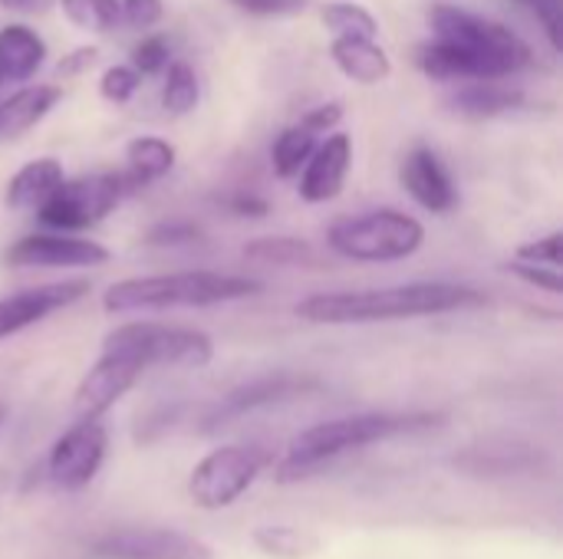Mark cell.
I'll list each match as a JSON object with an SVG mask.
<instances>
[{
  "instance_id": "6da1fadb",
  "label": "cell",
  "mask_w": 563,
  "mask_h": 559,
  "mask_svg": "<svg viewBox=\"0 0 563 559\" xmlns=\"http://www.w3.org/2000/svg\"><path fill=\"white\" fill-rule=\"evenodd\" d=\"M488 297L468 283H402L383 290H340V293H313L297 303V316L320 326H353V323H389V320H419L455 310L485 306Z\"/></svg>"
},
{
  "instance_id": "7a4b0ae2",
  "label": "cell",
  "mask_w": 563,
  "mask_h": 559,
  "mask_svg": "<svg viewBox=\"0 0 563 559\" xmlns=\"http://www.w3.org/2000/svg\"><path fill=\"white\" fill-rule=\"evenodd\" d=\"M439 422L442 415H432V412H363V415L317 422L290 441L287 455L277 465V481L280 484L307 481L350 451H360V448H369L399 435H416V432L435 428Z\"/></svg>"
},
{
  "instance_id": "3957f363",
  "label": "cell",
  "mask_w": 563,
  "mask_h": 559,
  "mask_svg": "<svg viewBox=\"0 0 563 559\" xmlns=\"http://www.w3.org/2000/svg\"><path fill=\"white\" fill-rule=\"evenodd\" d=\"M264 290L254 277L238 273H214V270H181V273H152V277H129L112 283L102 293L106 313H155V310H178V306H218L257 297Z\"/></svg>"
},
{
  "instance_id": "277c9868",
  "label": "cell",
  "mask_w": 563,
  "mask_h": 559,
  "mask_svg": "<svg viewBox=\"0 0 563 559\" xmlns=\"http://www.w3.org/2000/svg\"><path fill=\"white\" fill-rule=\"evenodd\" d=\"M426 244V224L399 208H376L356 217H340L327 231V247L356 264L409 260Z\"/></svg>"
},
{
  "instance_id": "5b68a950",
  "label": "cell",
  "mask_w": 563,
  "mask_h": 559,
  "mask_svg": "<svg viewBox=\"0 0 563 559\" xmlns=\"http://www.w3.org/2000/svg\"><path fill=\"white\" fill-rule=\"evenodd\" d=\"M102 349L125 353V356L139 359L145 369H152V366L201 369L214 356V343L201 329L162 326V323H122L106 336Z\"/></svg>"
},
{
  "instance_id": "8992f818",
  "label": "cell",
  "mask_w": 563,
  "mask_h": 559,
  "mask_svg": "<svg viewBox=\"0 0 563 559\" xmlns=\"http://www.w3.org/2000/svg\"><path fill=\"white\" fill-rule=\"evenodd\" d=\"M122 178L109 175V171H96V175H79V178H63L53 194L36 208L40 224H46L49 231H86L96 227L99 221H106L119 201H122Z\"/></svg>"
},
{
  "instance_id": "52a82bcc",
  "label": "cell",
  "mask_w": 563,
  "mask_h": 559,
  "mask_svg": "<svg viewBox=\"0 0 563 559\" xmlns=\"http://www.w3.org/2000/svg\"><path fill=\"white\" fill-rule=\"evenodd\" d=\"M264 468H267V455L261 448L221 445L195 465L188 478V494L205 511H224L244 497V491L261 478Z\"/></svg>"
},
{
  "instance_id": "ba28073f",
  "label": "cell",
  "mask_w": 563,
  "mask_h": 559,
  "mask_svg": "<svg viewBox=\"0 0 563 559\" xmlns=\"http://www.w3.org/2000/svg\"><path fill=\"white\" fill-rule=\"evenodd\" d=\"M429 26L442 40H452V43H462V46H472L478 53L501 59L511 72H521L525 66H531V46L515 30L482 13L462 10L455 3H435L429 10Z\"/></svg>"
},
{
  "instance_id": "9c48e42d",
  "label": "cell",
  "mask_w": 563,
  "mask_h": 559,
  "mask_svg": "<svg viewBox=\"0 0 563 559\" xmlns=\"http://www.w3.org/2000/svg\"><path fill=\"white\" fill-rule=\"evenodd\" d=\"M109 455V432L99 418H79L46 455V478L59 491H82Z\"/></svg>"
},
{
  "instance_id": "30bf717a",
  "label": "cell",
  "mask_w": 563,
  "mask_h": 559,
  "mask_svg": "<svg viewBox=\"0 0 563 559\" xmlns=\"http://www.w3.org/2000/svg\"><path fill=\"white\" fill-rule=\"evenodd\" d=\"M99 559H214V550L175 527H122L102 534L92 547Z\"/></svg>"
},
{
  "instance_id": "8fae6325",
  "label": "cell",
  "mask_w": 563,
  "mask_h": 559,
  "mask_svg": "<svg viewBox=\"0 0 563 559\" xmlns=\"http://www.w3.org/2000/svg\"><path fill=\"white\" fill-rule=\"evenodd\" d=\"M145 366L125 353L102 349V356L92 362V369L79 379L73 395V415L79 418H102L132 385L142 379Z\"/></svg>"
},
{
  "instance_id": "7c38bea8",
  "label": "cell",
  "mask_w": 563,
  "mask_h": 559,
  "mask_svg": "<svg viewBox=\"0 0 563 559\" xmlns=\"http://www.w3.org/2000/svg\"><path fill=\"white\" fill-rule=\"evenodd\" d=\"M353 168V138L346 132H327L323 142H317V148L310 152L307 165L300 168V181H297V194L307 204H327L333 198H340L346 178Z\"/></svg>"
},
{
  "instance_id": "4fadbf2b",
  "label": "cell",
  "mask_w": 563,
  "mask_h": 559,
  "mask_svg": "<svg viewBox=\"0 0 563 559\" xmlns=\"http://www.w3.org/2000/svg\"><path fill=\"white\" fill-rule=\"evenodd\" d=\"M86 293H89V280H63V283H43L33 290H20L13 297H3L0 300V343L43 323L49 313L79 303Z\"/></svg>"
},
{
  "instance_id": "5bb4252c",
  "label": "cell",
  "mask_w": 563,
  "mask_h": 559,
  "mask_svg": "<svg viewBox=\"0 0 563 559\" xmlns=\"http://www.w3.org/2000/svg\"><path fill=\"white\" fill-rule=\"evenodd\" d=\"M109 250L96 241H82L73 234H30L20 237L7 250L10 267H102Z\"/></svg>"
},
{
  "instance_id": "9a60e30c",
  "label": "cell",
  "mask_w": 563,
  "mask_h": 559,
  "mask_svg": "<svg viewBox=\"0 0 563 559\" xmlns=\"http://www.w3.org/2000/svg\"><path fill=\"white\" fill-rule=\"evenodd\" d=\"M317 389L313 379H300V376H287V372H277V376H264V379H254V382H244L238 385L234 392H228L205 418V432H214V428H224L257 409H267V405H277V402H287L294 395H303Z\"/></svg>"
},
{
  "instance_id": "2e32d148",
  "label": "cell",
  "mask_w": 563,
  "mask_h": 559,
  "mask_svg": "<svg viewBox=\"0 0 563 559\" xmlns=\"http://www.w3.org/2000/svg\"><path fill=\"white\" fill-rule=\"evenodd\" d=\"M399 181H402V188L409 191V198H412L422 211H429V214H449V211H455V204H459V188H455L449 168H445L442 158H439L432 148H426V145L412 148V152L402 158Z\"/></svg>"
},
{
  "instance_id": "e0dca14e",
  "label": "cell",
  "mask_w": 563,
  "mask_h": 559,
  "mask_svg": "<svg viewBox=\"0 0 563 559\" xmlns=\"http://www.w3.org/2000/svg\"><path fill=\"white\" fill-rule=\"evenodd\" d=\"M330 56L336 63V69L360 82V86H379L393 76V59L389 53L376 43V40H363V36H333L330 43Z\"/></svg>"
},
{
  "instance_id": "ac0fdd59",
  "label": "cell",
  "mask_w": 563,
  "mask_h": 559,
  "mask_svg": "<svg viewBox=\"0 0 563 559\" xmlns=\"http://www.w3.org/2000/svg\"><path fill=\"white\" fill-rule=\"evenodd\" d=\"M59 99H63V89L53 82H36V86L16 89L10 99L0 102V142L20 138L23 132L40 125L56 109Z\"/></svg>"
},
{
  "instance_id": "d6986e66",
  "label": "cell",
  "mask_w": 563,
  "mask_h": 559,
  "mask_svg": "<svg viewBox=\"0 0 563 559\" xmlns=\"http://www.w3.org/2000/svg\"><path fill=\"white\" fill-rule=\"evenodd\" d=\"M46 59L43 36L26 23L0 26V76L3 82H30Z\"/></svg>"
},
{
  "instance_id": "ffe728a7",
  "label": "cell",
  "mask_w": 563,
  "mask_h": 559,
  "mask_svg": "<svg viewBox=\"0 0 563 559\" xmlns=\"http://www.w3.org/2000/svg\"><path fill=\"white\" fill-rule=\"evenodd\" d=\"M525 105V92L501 86L498 79H472L449 96V109L462 119H495Z\"/></svg>"
},
{
  "instance_id": "44dd1931",
  "label": "cell",
  "mask_w": 563,
  "mask_h": 559,
  "mask_svg": "<svg viewBox=\"0 0 563 559\" xmlns=\"http://www.w3.org/2000/svg\"><path fill=\"white\" fill-rule=\"evenodd\" d=\"M63 178L66 175H63V165L56 158H33L7 181L3 201L16 211H36Z\"/></svg>"
},
{
  "instance_id": "7402d4cb",
  "label": "cell",
  "mask_w": 563,
  "mask_h": 559,
  "mask_svg": "<svg viewBox=\"0 0 563 559\" xmlns=\"http://www.w3.org/2000/svg\"><path fill=\"white\" fill-rule=\"evenodd\" d=\"M129 171L119 175L129 188H145L152 181H162L175 168V145L158 135H139L125 145Z\"/></svg>"
},
{
  "instance_id": "603a6c76",
  "label": "cell",
  "mask_w": 563,
  "mask_h": 559,
  "mask_svg": "<svg viewBox=\"0 0 563 559\" xmlns=\"http://www.w3.org/2000/svg\"><path fill=\"white\" fill-rule=\"evenodd\" d=\"M455 465L475 478H505L518 471H531L538 465V455L525 445H488V448H468L455 458Z\"/></svg>"
},
{
  "instance_id": "cb8c5ba5",
  "label": "cell",
  "mask_w": 563,
  "mask_h": 559,
  "mask_svg": "<svg viewBox=\"0 0 563 559\" xmlns=\"http://www.w3.org/2000/svg\"><path fill=\"white\" fill-rule=\"evenodd\" d=\"M254 547L274 559H303L320 550V540L294 524H261L251 534Z\"/></svg>"
},
{
  "instance_id": "d4e9b609",
  "label": "cell",
  "mask_w": 563,
  "mask_h": 559,
  "mask_svg": "<svg viewBox=\"0 0 563 559\" xmlns=\"http://www.w3.org/2000/svg\"><path fill=\"white\" fill-rule=\"evenodd\" d=\"M244 257L264 267H313L317 250L300 237H257L244 247Z\"/></svg>"
},
{
  "instance_id": "484cf974",
  "label": "cell",
  "mask_w": 563,
  "mask_h": 559,
  "mask_svg": "<svg viewBox=\"0 0 563 559\" xmlns=\"http://www.w3.org/2000/svg\"><path fill=\"white\" fill-rule=\"evenodd\" d=\"M313 148H317V135L310 128H303L300 122L284 128L271 145V165H274L277 178H284V181L297 178Z\"/></svg>"
},
{
  "instance_id": "4316f807",
  "label": "cell",
  "mask_w": 563,
  "mask_h": 559,
  "mask_svg": "<svg viewBox=\"0 0 563 559\" xmlns=\"http://www.w3.org/2000/svg\"><path fill=\"white\" fill-rule=\"evenodd\" d=\"M320 20L333 36H363V40H376L379 33V20L353 0H330L320 7Z\"/></svg>"
},
{
  "instance_id": "83f0119b",
  "label": "cell",
  "mask_w": 563,
  "mask_h": 559,
  "mask_svg": "<svg viewBox=\"0 0 563 559\" xmlns=\"http://www.w3.org/2000/svg\"><path fill=\"white\" fill-rule=\"evenodd\" d=\"M165 82H162V105L168 115H188L198 99H201V86L198 76L188 63H172L165 66Z\"/></svg>"
},
{
  "instance_id": "f1b7e54d",
  "label": "cell",
  "mask_w": 563,
  "mask_h": 559,
  "mask_svg": "<svg viewBox=\"0 0 563 559\" xmlns=\"http://www.w3.org/2000/svg\"><path fill=\"white\" fill-rule=\"evenodd\" d=\"M66 20L89 33H109L119 23V0H59Z\"/></svg>"
},
{
  "instance_id": "f546056e",
  "label": "cell",
  "mask_w": 563,
  "mask_h": 559,
  "mask_svg": "<svg viewBox=\"0 0 563 559\" xmlns=\"http://www.w3.org/2000/svg\"><path fill=\"white\" fill-rule=\"evenodd\" d=\"M142 86V72L132 69V66H109L99 79V96L106 102H115V105H125Z\"/></svg>"
},
{
  "instance_id": "4dcf8cb0",
  "label": "cell",
  "mask_w": 563,
  "mask_h": 559,
  "mask_svg": "<svg viewBox=\"0 0 563 559\" xmlns=\"http://www.w3.org/2000/svg\"><path fill=\"white\" fill-rule=\"evenodd\" d=\"M508 273H515V277H521L525 283H531V287H538V290H544V293H563V277H561V267H544V264H528V260H511L508 267H505Z\"/></svg>"
},
{
  "instance_id": "1f68e13d",
  "label": "cell",
  "mask_w": 563,
  "mask_h": 559,
  "mask_svg": "<svg viewBox=\"0 0 563 559\" xmlns=\"http://www.w3.org/2000/svg\"><path fill=\"white\" fill-rule=\"evenodd\" d=\"M119 20L132 30H152L165 20L162 0H119Z\"/></svg>"
},
{
  "instance_id": "d6a6232c",
  "label": "cell",
  "mask_w": 563,
  "mask_h": 559,
  "mask_svg": "<svg viewBox=\"0 0 563 559\" xmlns=\"http://www.w3.org/2000/svg\"><path fill=\"white\" fill-rule=\"evenodd\" d=\"M168 40L165 36H145L135 49H132V69H139L142 76H152V72H162L168 66Z\"/></svg>"
},
{
  "instance_id": "836d02e7",
  "label": "cell",
  "mask_w": 563,
  "mask_h": 559,
  "mask_svg": "<svg viewBox=\"0 0 563 559\" xmlns=\"http://www.w3.org/2000/svg\"><path fill=\"white\" fill-rule=\"evenodd\" d=\"M201 237V231L191 224V221H162L148 231L145 244L152 247H185V244H195Z\"/></svg>"
},
{
  "instance_id": "e575fe53",
  "label": "cell",
  "mask_w": 563,
  "mask_h": 559,
  "mask_svg": "<svg viewBox=\"0 0 563 559\" xmlns=\"http://www.w3.org/2000/svg\"><path fill=\"white\" fill-rule=\"evenodd\" d=\"M561 231L541 237V241H528L518 247V260L528 264H544V267H561Z\"/></svg>"
},
{
  "instance_id": "d590c367",
  "label": "cell",
  "mask_w": 563,
  "mask_h": 559,
  "mask_svg": "<svg viewBox=\"0 0 563 559\" xmlns=\"http://www.w3.org/2000/svg\"><path fill=\"white\" fill-rule=\"evenodd\" d=\"M544 26L554 49H561V0H521Z\"/></svg>"
},
{
  "instance_id": "8d00e7d4",
  "label": "cell",
  "mask_w": 563,
  "mask_h": 559,
  "mask_svg": "<svg viewBox=\"0 0 563 559\" xmlns=\"http://www.w3.org/2000/svg\"><path fill=\"white\" fill-rule=\"evenodd\" d=\"M340 119H343V105H340V102H327V105L310 109V112L300 119V125L310 128L313 135H327V132H333V128L340 125Z\"/></svg>"
},
{
  "instance_id": "74e56055",
  "label": "cell",
  "mask_w": 563,
  "mask_h": 559,
  "mask_svg": "<svg viewBox=\"0 0 563 559\" xmlns=\"http://www.w3.org/2000/svg\"><path fill=\"white\" fill-rule=\"evenodd\" d=\"M254 16H290L307 7V0H231Z\"/></svg>"
},
{
  "instance_id": "f35d334b",
  "label": "cell",
  "mask_w": 563,
  "mask_h": 559,
  "mask_svg": "<svg viewBox=\"0 0 563 559\" xmlns=\"http://www.w3.org/2000/svg\"><path fill=\"white\" fill-rule=\"evenodd\" d=\"M96 59H99V49H96V46H79V49H73L69 56L59 59L56 72H59V76H79V72H86Z\"/></svg>"
},
{
  "instance_id": "ab89813d",
  "label": "cell",
  "mask_w": 563,
  "mask_h": 559,
  "mask_svg": "<svg viewBox=\"0 0 563 559\" xmlns=\"http://www.w3.org/2000/svg\"><path fill=\"white\" fill-rule=\"evenodd\" d=\"M228 211L231 214H238V217H264L271 208H267V201L264 198H257V194H234V198H228Z\"/></svg>"
},
{
  "instance_id": "60d3db41",
  "label": "cell",
  "mask_w": 563,
  "mask_h": 559,
  "mask_svg": "<svg viewBox=\"0 0 563 559\" xmlns=\"http://www.w3.org/2000/svg\"><path fill=\"white\" fill-rule=\"evenodd\" d=\"M56 0H0L3 10L10 13H23V16H36V13H46Z\"/></svg>"
},
{
  "instance_id": "b9f144b4",
  "label": "cell",
  "mask_w": 563,
  "mask_h": 559,
  "mask_svg": "<svg viewBox=\"0 0 563 559\" xmlns=\"http://www.w3.org/2000/svg\"><path fill=\"white\" fill-rule=\"evenodd\" d=\"M3 418H7V409L0 405V425H3Z\"/></svg>"
},
{
  "instance_id": "7bdbcfd3",
  "label": "cell",
  "mask_w": 563,
  "mask_h": 559,
  "mask_svg": "<svg viewBox=\"0 0 563 559\" xmlns=\"http://www.w3.org/2000/svg\"><path fill=\"white\" fill-rule=\"evenodd\" d=\"M0 86H3V76H0Z\"/></svg>"
}]
</instances>
